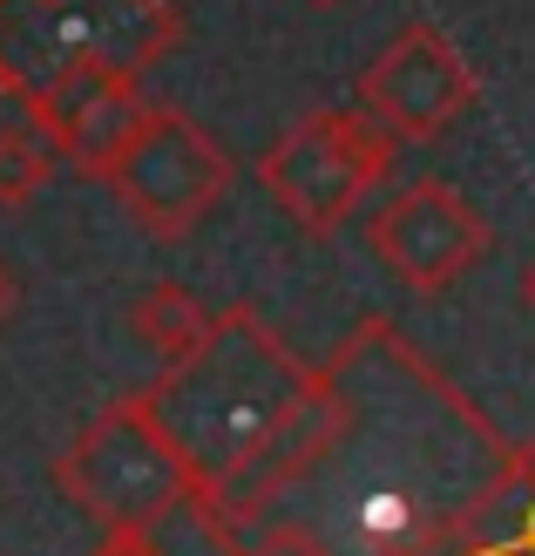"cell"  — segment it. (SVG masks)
Listing matches in <instances>:
<instances>
[{
	"instance_id": "1",
	"label": "cell",
	"mask_w": 535,
	"mask_h": 556,
	"mask_svg": "<svg viewBox=\"0 0 535 556\" xmlns=\"http://www.w3.org/2000/svg\"><path fill=\"white\" fill-rule=\"evenodd\" d=\"M305 380H313V367H298L285 340L251 305L217 313L204 346H190L183 359H163L143 401L156 407L163 434L177 441V455L196 476L190 516L217 509L271 455V441L285 434V421L305 401Z\"/></svg>"
},
{
	"instance_id": "2",
	"label": "cell",
	"mask_w": 535,
	"mask_h": 556,
	"mask_svg": "<svg viewBox=\"0 0 535 556\" xmlns=\"http://www.w3.org/2000/svg\"><path fill=\"white\" fill-rule=\"evenodd\" d=\"M48 476L95 530H163L177 509L196 503V476L177 455V441L163 434L143 387L109 401L95 421H81Z\"/></svg>"
},
{
	"instance_id": "3",
	"label": "cell",
	"mask_w": 535,
	"mask_h": 556,
	"mask_svg": "<svg viewBox=\"0 0 535 556\" xmlns=\"http://www.w3.org/2000/svg\"><path fill=\"white\" fill-rule=\"evenodd\" d=\"M400 170V136L359 102H326L258 156V184L305 238H340L380 184Z\"/></svg>"
},
{
	"instance_id": "4",
	"label": "cell",
	"mask_w": 535,
	"mask_h": 556,
	"mask_svg": "<svg viewBox=\"0 0 535 556\" xmlns=\"http://www.w3.org/2000/svg\"><path fill=\"white\" fill-rule=\"evenodd\" d=\"M95 184L116 190V204L129 211L136 231L177 244L224 204V190L238 184V156L224 150L190 109L150 96L143 116L129 123V136L95 170Z\"/></svg>"
},
{
	"instance_id": "5",
	"label": "cell",
	"mask_w": 535,
	"mask_h": 556,
	"mask_svg": "<svg viewBox=\"0 0 535 556\" xmlns=\"http://www.w3.org/2000/svg\"><path fill=\"white\" fill-rule=\"evenodd\" d=\"M177 41V0H0V62L14 68L21 96L75 62L150 75Z\"/></svg>"
},
{
	"instance_id": "6",
	"label": "cell",
	"mask_w": 535,
	"mask_h": 556,
	"mask_svg": "<svg viewBox=\"0 0 535 556\" xmlns=\"http://www.w3.org/2000/svg\"><path fill=\"white\" fill-rule=\"evenodd\" d=\"M488 244H495L488 217L441 177L400 184L393 198L373 204V217H366V252L386 265V278H400V286L420 292V299H434V292L455 286V278H468L488 258Z\"/></svg>"
},
{
	"instance_id": "7",
	"label": "cell",
	"mask_w": 535,
	"mask_h": 556,
	"mask_svg": "<svg viewBox=\"0 0 535 556\" xmlns=\"http://www.w3.org/2000/svg\"><path fill=\"white\" fill-rule=\"evenodd\" d=\"M474 96H482V75H474V62L434 21H407L359 68V109L380 116L400 143H434Z\"/></svg>"
},
{
	"instance_id": "8",
	"label": "cell",
	"mask_w": 535,
	"mask_h": 556,
	"mask_svg": "<svg viewBox=\"0 0 535 556\" xmlns=\"http://www.w3.org/2000/svg\"><path fill=\"white\" fill-rule=\"evenodd\" d=\"M143 75L109 68V62H75L62 75H48L41 89L21 96V116L35 123L54 150H62L81 177H95L109 150L129 136V123L143 116Z\"/></svg>"
},
{
	"instance_id": "9",
	"label": "cell",
	"mask_w": 535,
	"mask_h": 556,
	"mask_svg": "<svg viewBox=\"0 0 535 556\" xmlns=\"http://www.w3.org/2000/svg\"><path fill=\"white\" fill-rule=\"evenodd\" d=\"M468 530L482 536L495 556H535V434L509 448V468H501L495 495L482 503V516H474Z\"/></svg>"
},
{
	"instance_id": "10",
	"label": "cell",
	"mask_w": 535,
	"mask_h": 556,
	"mask_svg": "<svg viewBox=\"0 0 535 556\" xmlns=\"http://www.w3.org/2000/svg\"><path fill=\"white\" fill-rule=\"evenodd\" d=\"M211 305L196 299L190 286H177V278H163V286H150L143 299L129 305V326H136V340H143L156 359H183L190 346H204V332H211Z\"/></svg>"
},
{
	"instance_id": "11",
	"label": "cell",
	"mask_w": 535,
	"mask_h": 556,
	"mask_svg": "<svg viewBox=\"0 0 535 556\" xmlns=\"http://www.w3.org/2000/svg\"><path fill=\"white\" fill-rule=\"evenodd\" d=\"M54 150L35 123H0V211H27L54 184Z\"/></svg>"
},
{
	"instance_id": "12",
	"label": "cell",
	"mask_w": 535,
	"mask_h": 556,
	"mask_svg": "<svg viewBox=\"0 0 535 556\" xmlns=\"http://www.w3.org/2000/svg\"><path fill=\"white\" fill-rule=\"evenodd\" d=\"M204 536H217L224 556H340L313 522H285V516H258V530L231 522V530H204Z\"/></svg>"
},
{
	"instance_id": "13",
	"label": "cell",
	"mask_w": 535,
	"mask_h": 556,
	"mask_svg": "<svg viewBox=\"0 0 535 556\" xmlns=\"http://www.w3.org/2000/svg\"><path fill=\"white\" fill-rule=\"evenodd\" d=\"M89 556H170L156 543V530H102Z\"/></svg>"
},
{
	"instance_id": "14",
	"label": "cell",
	"mask_w": 535,
	"mask_h": 556,
	"mask_svg": "<svg viewBox=\"0 0 535 556\" xmlns=\"http://www.w3.org/2000/svg\"><path fill=\"white\" fill-rule=\"evenodd\" d=\"M14 313H21V286H14V271L0 265V326H8Z\"/></svg>"
},
{
	"instance_id": "15",
	"label": "cell",
	"mask_w": 535,
	"mask_h": 556,
	"mask_svg": "<svg viewBox=\"0 0 535 556\" xmlns=\"http://www.w3.org/2000/svg\"><path fill=\"white\" fill-rule=\"evenodd\" d=\"M8 102H21V81H14V68H8V62H0V109H8Z\"/></svg>"
},
{
	"instance_id": "16",
	"label": "cell",
	"mask_w": 535,
	"mask_h": 556,
	"mask_svg": "<svg viewBox=\"0 0 535 556\" xmlns=\"http://www.w3.org/2000/svg\"><path fill=\"white\" fill-rule=\"evenodd\" d=\"M522 305H528V319H535V258L522 265Z\"/></svg>"
},
{
	"instance_id": "17",
	"label": "cell",
	"mask_w": 535,
	"mask_h": 556,
	"mask_svg": "<svg viewBox=\"0 0 535 556\" xmlns=\"http://www.w3.org/2000/svg\"><path fill=\"white\" fill-rule=\"evenodd\" d=\"M313 8H340V0H313Z\"/></svg>"
}]
</instances>
